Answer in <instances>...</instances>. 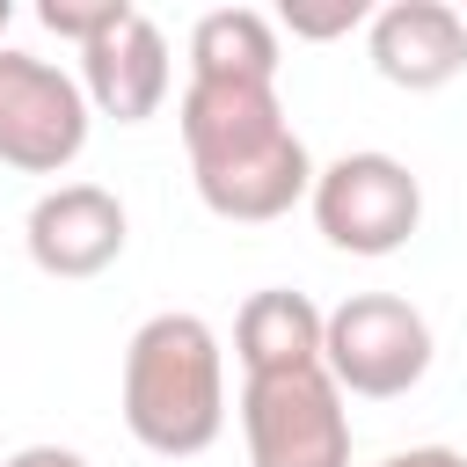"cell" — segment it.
<instances>
[{"mask_svg": "<svg viewBox=\"0 0 467 467\" xmlns=\"http://www.w3.org/2000/svg\"><path fill=\"white\" fill-rule=\"evenodd\" d=\"M197 204L226 226H270L314 197V153L292 131L277 88L255 80H190L175 102Z\"/></svg>", "mask_w": 467, "mask_h": 467, "instance_id": "cell-1", "label": "cell"}, {"mask_svg": "<svg viewBox=\"0 0 467 467\" xmlns=\"http://www.w3.org/2000/svg\"><path fill=\"white\" fill-rule=\"evenodd\" d=\"M124 431L153 460H197L226 431V350L204 314H146L124 343Z\"/></svg>", "mask_w": 467, "mask_h": 467, "instance_id": "cell-2", "label": "cell"}, {"mask_svg": "<svg viewBox=\"0 0 467 467\" xmlns=\"http://www.w3.org/2000/svg\"><path fill=\"white\" fill-rule=\"evenodd\" d=\"M306 212H314V226H321L328 248L379 263V255H394V248L416 241V226H423V182H416L409 161L365 146V153H336L314 175Z\"/></svg>", "mask_w": 467, "mask_h": 467, "instance_id": "cell-3", "label": "cell"}, {"mask_svg": "<svg viewBox=\"0 0 467 467\" xmlns=\"http://www.w3.org/2000/svg\"><path fill=\"white\" fill-rule=\"evenodd\" d=\"M248 467H350V409L328 365L241 379Z\"/></svg>", "mask_w": 467, "mask_h": 467, "instance_id": "cell-4", "label": "cell"}, {"mask_svg": "<svg viewBox=\"0 0 467 467\" xmlns=\"http://www.w3.org/2000/svg\"><path fill=\"white\" fill-rule=\"evenodd\" d=\"M431 350H438L431 343V321L401 292H350L343 306H328L321 365L358 401H401L409 387H423Z\"/></svg>", "mask_w": 467, "mask_h": 467, "instance_id": "cell-5", "label": "cell"}, {"mask_svg": "<svg viewBox=\"0 0 467 467\" xmlns=\"http://www.w3.org/2000/svg\"><path fill=\"white\" fill-rule=\"evenodd\" d=\"M88 95L80 73H58L36 51L0 44V168L15 175H66L88 153Z\"/></svg>", "mask_w": 467, "mask_h": 467, "instance_id": "cell-6", "label": "cell"}, {"mask_svg": "<svg viewBox=\"0 0 467 467\" xmlns=\"http://www.w3.org/2000/svg\"><path fill=\"white\" fill-rule=\"evenodd\" d=\"M124 241H131V212H124V197L102 190V182H58V190H44V197L29 204V219H22L29 263H36L44 277H58V285L102 277V270L124 255Z\"/></svg>", "mask_w": 467, "mask_h": 467, "instance_id": "cell-7", "label": "cell"}, {"mask_svg": "<svg viewBox=\"0 0 467 467\" xmlns=\"http://www.w3.org/2000/svg\"><path fill=\"white\" fill-rule=\"evenodd\" d=\"M365 58L401 95H438L467 73V15L452 0H387L365 22Z\"/></svg>", "mask_w": 467, "mask_h": 467, "instance_id": "cell-8", "label": "cell"}, {"mask_svg": "<svg viewBox=\"0 0 467 467\" xmlns=\"http://www.w3.org/2000/svg\"><path fill=\"white\" fill-rule=\"evenodd\" d=\"M175 88V66H168V36L146 7H124L88 51H80V95L95 117H117V124H146L161 117Z\"/></svg>", "mask_w": 467, "mask_h": 467, "instance_id": "cell-9", "label": "cell"}, {"mask_svg": "<svg viewBox=\"0 0 467 467\" xmlns=\"http://www.w3.org/2000/svg\"><path fill=\"white\" fill-rule=\"evenodd\" d=\"M321 336H328V314H321L306 292H292V285H263V292H248L241 314H234V358H241V379L321 365Z\"/></svg>", "mask_w": 467, "mask_h": 467, "instance_id": "cell-10", "label": "cell"}, {"mask_svg": "<svg viewBox=\"0 0 467 467\" xmlns=\"http://www.w3.org/2000/svg\"><path fill=\"white\" fill-rule=\"evenodd\" d=\"M285 29L263 7H212L190 22V80H255L277 88Z\"/></svg>", "mask_w": 467, "mask_h": 467, "instance_id": "cell-11", "label": "cell"}, {"mask_svg": "<svg viewBox=\"0 0 467 467\" xmlns=\"http://www.w3.org/2000/svg\"><path fill=\"white\" fill-rule=\"evenodd\" d=\"M124 7H131V0H44V7H36V22H44L51 36H66V44H80V51H88V44L124 15Z\"/></svg>", "mask_w": 467, "mask_h": 467, "instance_id": "cell-12", "label": "cell"}, {"mask_svg": "<svg viewBox=\"0 0 467 467\" xmlns=\"http://www.w3.org/2000/svg\"><path fill=\"white\" fill-rule=\"evenodd\" d=\"M365 22H372V7H365V0H328V7H299V0H292V7L277 15V29H285V36H306V44L350 36V29H365Z\"/></svg>", "mask_w": 467, "mask_h": 467, "instance_id": "cell-13", "label": "cell"}, {"mask_svg": "<svg viewBox=\"0 0 467 467\" xmlns=\"http://www.w3.org/2000/svg\"><path fill=\"white\" fill-rule=\"evenodd\" d=\"M0 467H88V452H73V445H22Z\"/></svg>", "mask_w": 467, "mask_h": 467, "instance_id": "cell-14", "label": "cell"}, {"mask_svg": "<svg viewBox=\"0 0 467 467\" xmlns=\"http://www.w3.org/2000/svg\"><path fill=\"white\" fill-rule=\"evenodd\" d=\"M379 467H467V452H452V445H409V452H387Z\"/></svg>", "mask_w": 467, "mask_h": 467, "instance_id": "cell-15", "label": "cell"}, {"mask_svg": "<svg viewBox=\"0 0 467 467\" xmlns=\"http://www.w3.org/2000/svg\"><path fill=\"white\" fill-rule=\"evenodd\" d=\"M7 22H15V0H0V36H7Z\"/></svg>", "mask_w": 467, "mask_h": 467, "instance_id": "cell-16", "label": "cell"}, {"mask_svg": "<svg viewBox=\"0 0 467 467\" xmlns=\"http://www.w3.org/2000/svg\"><path fill=\"white\" fill-rule=\"evenodd\" d=\"M460 15H467V7H460Z\"/></svg>", "mask_w": 467, "mask_h": 467, "instance_id": "cell-17", "label": "cell"}]
</instances>
